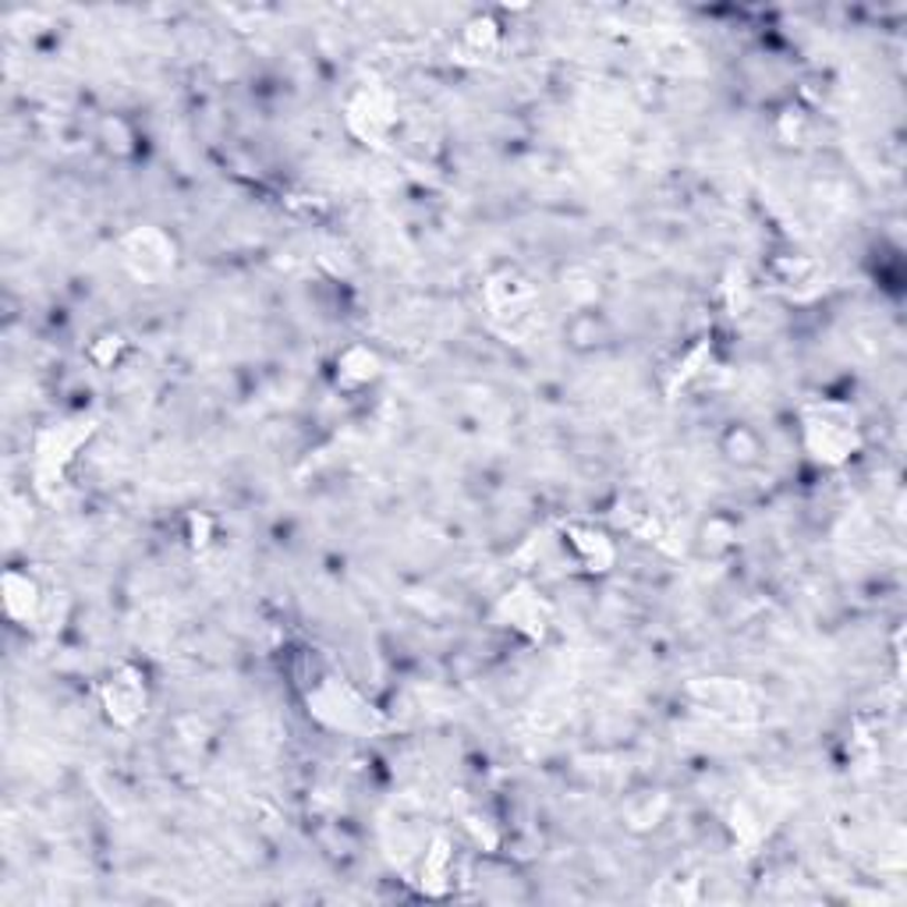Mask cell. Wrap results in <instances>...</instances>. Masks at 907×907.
I'll use <instances>...</instances> for the list:
<instances>
[{"label":"cell","mask_w":907,"mask_h":907,"mask_svg":"<svg viewBox=\"0 0 907 907\" xmlns=\"http://www.w3.org/2000/svg\"><path fill=\"white\" fill-rule=\"evenodd\" d=\"M808 436H812V447L819 451V457L840 461L850 447H855V422L850 425H847V419L833 422L829 412H823L819 422H808Z\"/></svg>","instance_id":"obj_1"},{"label":"cell","mask_w":907,"mask_h":907,"mask_svg":"<svg viewBox=\"0 0 907 907\" xmlns=\"http://www.w3.org/2000/svg\"><path fill=\"white\" fill-rule=\"evenodd\" d=\"M145 706V688H142V681L135 674H118V677H110L107 684V709L114 719H121V724H132V719L142 713Z\"/></svg>","instance_id":"obj_2"}]
</instances>
